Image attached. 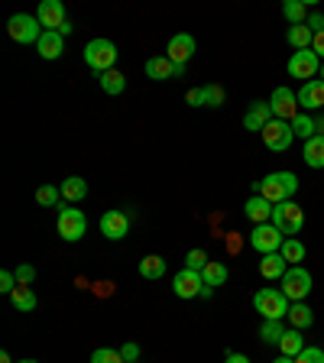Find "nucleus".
<instances>
[{
  "label": "nucleus",
  "mask_w": 324,
  "mask_h": 363,
  "mask_svg": "<svg viewBox=\"0 0 324 363\" xmlns=\"http://www.w3.org/2000/svg\"><path fill=\"white\" fill-rule=\"evenodd\" d=\"M295 192H299V175L295 172H270L262 182H256V195H262L270 204L292 201Z\"/></svg>",
  "instance_id": "f257e3e1"
},
{
  "label": "nucleus",
  "mask_w": 324,
  "mask_h": 363,
  "mask_svg": "<svg viewBox=\"0 0 324 363\" xmlns=\"http://www.w3.org/2000/svg\"><path fill=\"white\" fill-rule=\"evenodd\" d=\"M253 305L262 315V321H282V318H289V309H292L282 289H260L253 295Z\"/></svg>",
  "instance_id": "f03ea898"
},
{
  "label": "nucleus",
  "mask_w": 324,
  "mask_h": 363,
  "mask_svg": "<svg viewBox=\"0 0 324 363\" xmlns=\"http://www.w3.org/2000/svg\"><path fill=\"white\" fill-rule=\"evenodd\" d=\"M117 46L110 42V39H91L85 46V65L94 71V75H104V71H110L117 65Z\"/></svg>",
  "instance_id": "7ed1b4c3"
},
{
  "label": "nucleus",
  "mask_w": 324,
  "mask_h": 363,
  "mask_svg": "<svg viewBox=\"0 0 324 363\" xmlns=\"http://www.w3.org/2000/svg\"><path fill=\"white\" fill-rule=\"evenodd\" d=\"M272 224L282 231V237H292L305 227V208L295 204V201H282V204L272 208Z\"/></svg>",
  "instance_id": "20e7f679"
},
{
  "label": "nucleus",
  "mask_w": 324,
  "mask_h": 363,
  "mask_svg": "<svg viewBox=\"0 0 324 363\" xmlns=\"http://www.w3.org/2000/svg\"><path fill=\"white\" fill-rule=\"evenodd\" d=\"M279 282H282V292L289 301H305V295L311 292V272L305 266H289V272Z\"/></svg>",
  "instance_id": "39448f33"
},
{
  "label": "nucleus",
  "mask_w": 324,
  "mask_h": 363,
  "mask_svg": "<svg viewBox=\"0 0 324 363\" xmlns=\"http://www.w3.org/2000/svg\"><path fill=\"white\" fill-rule=\"evenodd\" d=\"M250 243H253V250L256 253H279L282 250V243H286V237H282V231H279L276 224H256L253 227V234H250Z\"/></svg>",
  "instance_id": "423d86ee"
},
{
  "label": "nucleus",
  "mask_w": 324,
  "mask_h": 363,
  "mask_svg": "<svg viewBox=\"0 0 324 363\" xmlns=\"http://www.w3.org/2000/svg\"><path fill=\"white\" fill-rule=\"evenodd\" d=\"M295 139V130L289 120H279V117H272L270 124H266V130H262V143L272 149V153H286L289 146H292Z\"/></svg>",
  "instance_id": "0eeeda50"
},
{
  "label": "nucleus",
  "mask_w": 324,
  "mask_h": 363,
  "mask_svg": "<svg viewBox=\"0 0 324 363\" xmlns=\"http://www.w3.org/2000/svg\"><path fill=\"white\" fill-rule=\"evenodd\" d=\"M7 33H10V39H16V42H39V36H42V26H39V20L36 16H30V13H13L7 20Z\"/></svg>",
  "instance_id": "6e6552de"
},
{
  "label": "nucleus",
  "mask_w": 324,
  "mask_h": 363,
  "mask_svg": "<svg viewBox=\"0 0 324 363\" xmlns=\"http://www.w3.org/2000/svg\"><path fill=\"white\" fill-rule=\"evenodd\" d=\"M55 227H59V237L69 240V243H78V240L85 237V214L78 208H59V221H55Z\"/></svg>",
  "instance_id": "1a4fd4ad"
},
{
  "label": "nucleus",
  "mask_w": 324,
  "mask_h": 363,
  "mask_svg": "<svg viewBox=\"0 0 324 363\" xmlns=\"http://www.w3.org/2000/svg\"><path fill=\"white\" fill-rule=\"evenodd\" d=\"M270 108H272V117H279V120H289V124H292L295 117L301 114V108H299V94H295L292 88H286V85H279L276 91H272Z\"/></svg>",
  "instance_id": "9d476101"
},
{
  "label": "nucleus",
  "mask_w": 324,
  "mask_h": 363,
  "mask_svg": "<svg viewBox=\"0 0 324 363\" xmlns=\"http://www.w3.org/2000/svg\"><path fill=\"white\" fill-rule=\"evenodd\" d=\"M289 75L292 78H301V81H315V75H321V59H318L311 49H305V52H292V59H289Z\"/></svg>",
  "instance_id": "9b49d317"
},
{
  "label": "nucleus",
  "mask_w": 324,
  "mask_h": 363,
  "mask_svg": "<svg viewBox=\"0 0 324 363\" xmlns=\"http://www.w3.org/2000/svg\"><path fill=\"white\" fill-rule=\"evenodd\" d=\"M36 20H39V26H42L46 33H59V30H62V23L69 20L65 4H62V0H42V4H39V10H36Z\"/></svg>",
  "instance_id": "f8f14e48"
},
{
  "label": "nucleus",
  "mask_w": 324,
  "mask_h": 363,
  "mask_svg": "<svg viewBox=\"0 0 324 363\" xmlns=\"http://www.w3.org/2000/svg\"><path fill=\"white\" fill-rule=\"evenodd\" d=\"M146 75L153 78V81H169V78L185 75V65L172 62V59H166V55H153V59L146 62Z\"/></svg>",
  "instance_id": "ddd939ff"
},
{
  "label": "nucleus",
  "mask_w": 324,
  "mask_h": 363,
  "mask_svg": "<svg viewBox=\"0 0 324 363\" xmlns=\"http://www.w3.org/2000/svg\"><path fill=\"white\" fill-rule=\"evenodd\" d=\"M127 231H130V217L124 211H104L100 214V234L108 240H124Z\"/></svg>",
  "instance_id": "4468645a"
},
{
  "label": "nucleus",
  "mask_w": 324,
  "mask_h": 363,
  "mask_svg": "<svg viewBox=\"0 0 324 363\" xmlns=\"http://www.w3.org/2000/svg\"><path fill=\"white\" fill-rule=\"evenodd\" d=\"M201 286H204V279L195 270H182L172 279V292H175L178 299H195V295H201Z\"/></svg>",
  "instance_id": "2eb2a0df"
},
{
  "label": "nucleus",
  "mask_w": 324,
  "mask_h": 363,
  "mask_svg": "<svg viewBox=\"0 0 324 363\" xmlns=\"http://www.w3.org/2000/svg\"><path fill=\"white\" fill-rule=\"evenodd\" d=\"M192 55H195V36H188V33H178V36L169 39L166 59H172V62H178V65H185Z\"/></svg>",
  "instance_id": "dca6fc26"
},
{
  "label": "nucleus",
  "mask_w": 324,
  "mask_h": 363,
  "mask_svg": "<svg viewBox=\"0 0 324 363\" xmlns=\"http://www.w3.org/2000/svg\"><path fill=\"white\" fill-rule=\"evenodd\" d=\"M270 120H272V108H270V100H253V108H250V110H247V117H243V127H247V130L262 133Z\"/></svg>",
  "instance_id": "f3484780"
},
{
  "label": "nucleus",
  "mask_w": 324,
  "mask_h": 363,
  "mask_svg": "<svg viewBox=\"0 0 324 363\" xmlns=\"http://www.w3.org/2000/svg\"><path fill=\"white\" fill-rule=\"evenodd\" d=\"M299 108H305V110L324 108V81H321V78H315V81H305V85H301Z\"/></svg>",
  "instance_id": "a211bd4d"
},
{
  "label": "nucleus",
  "mask_w": 324,
  "mask_h": 363,
  "mask_svg": "<svg viewBox=\"0 0 324 363\" xmlns=\"http://www.w3.org/2000/svg\"><path fill=\"white\" fill-rule=\"evenodd\" d=\"M272 208H276V204H270L262 195H253V198L243 204V214H247L253 224H270V221H272Z\"/></svg>",
  "instance_id": "6ab92c4d"
},
{
  "label": "nucleus",
  "mask_w": 324,
  "mask_h": 363,
  "mask_svg": "<svg viewBox=\"0 0 324 363\" xmlns=\"http://www.w3.org/2000/svg\"><path fill=\"white\" fill-rule=\"evenodd\" d=\"M36 49H39V55H42L46 62H55V59L65 52V39L59 36V33H42L39 42H36Z\"/></svg>",
  "instance_id": "aec40b11"
},
{
  "label": "nucleus",
  "mask_w": 324,
  "mask_h": 363,
  "mask_svg": "<svg viewBox=\"0 0 324 363\" xmlns=\"http://www.w3.org/2000/svg\"><path fill=\"white\" fill-rule=\"evenodd\" d=\"M289 272V263L282 260V253H266L260 260V276L262 279H282Z\"/></svg>",
  "instance_id": "412c9836"
},
{
  "label": "nucleus",
  "mask_w": 324,
  "mask_h": 363,
  "mask_svg": "<svg viewBox=\"0 0 324 363\" xmlns=\"http://www.w3.org/2000/svg\"><path fill=\"white\" fill-rule=\"evenodd\" d=\"M286 39H289V46H292L295 52H305V49H311V42H315V33L301 23V26H289Z\"/></svg>",
  "instance_id": "4be33fe9"
},
{
  "label": "nucleus",
  "mask_w": 324,
  "mask_h": 363,
  "mask_svg": "<svg viewBox=\"0 0 324 363\" xmlns=\"http://www.w3.org/2000/svg\"><path fill=\"white\" fill-rule=\"evenodd\" d=\"M305 166H311V169H324V137H311L308 143H305Z\"/></svg>",
  "instance_id": "5701e85b"
},
{
  "label": "nucleus",
  "mask_w": 324,
  "mask_h": 363,
  "mask_svg": "<svg viewBox=\"0 0 324 363\" xmlns=\"http://www.w3.org/2000/svg\"><path fill=\"white\" fill-rule=\"evenodd\" d=\"M59 188H62V198L65 201H85L88 198V182H85V178H78V175H69Z\"/></svg>",
  "instance_id": "b1692460"
},
{
  "label": "nucleus",
  "mask_w": 324,
  "mask_h": 363,
  "mask_svg": "<svg viewBox=\"0 0 324 363\" xmlns=\"http://www.w3.org/2000/svg\"><path fill=\"white\" fill-rule=\"evenodd\" d=\"M289 321H292V328H311L315 325V311L305 305V301H292V309H289Z\"/></svg>",
  "instance_id": "393cba45"
},
{
  "label": "nucleus",
  "mask_w": 324,
  "mask_h": 363,
  "mask_svg": "<svg viewBox=\"0 0 324 363\" xmlns=\"http://www.w3.org/2000/svg\"><path fill=\"white\" fill-rule=\"evenodd\" d=\"M139 276L143 279H162L166 276V260L156 256V253L143 256V260H139Z\"/></svg>",
  "instance_id": "a878e982"
},
{
  "label": "nucleus",
  "mask_w": 324,
  "mask_h": 363,
  "mask_svg": "<svg viewBox=\"0 0 324 363\" xmlns=\"http://www.w3.org/2000/svg\"><path fill=\"white\" fill-rule=\"evenodd\" d=\"M279 253H282V260H286L289 266H301V260H305V243L295 237H286V243H282Z\"/></svg>",
  "instance_id": "bb28decb"
},
{
  "label": "nucleus",
  "mask_w": 324,
  "mask_h": 363,
  "mask_svg": "<svg viewBox=\"0 0 324 363\" xmlns=\"http://www.w3.org/2000/svg\"><path fill=\"white\" fill-rule=\"evenodd\" d=\"M10 301H13L16 311H33L36 309V292H33L30 286H16L13 292H10Z\"/></svg>",
  "instance_id": "cd10ccee"
},
{
  "label": "nucleus",
  "mask_w": 324,
  "mask_h": 363,
  "mask_svg": "<svg viewBox=\"0 0 324 363\" xmlns=\"http://www.w3.org/2000/svg\"><path fill=\"white\" fill-rule=\"evenodd\" d=\"M98 81H100V88H104L108 94H124V88H127L124 71H117V69H110V71H104V75H98Z\"/></svg>",
  "instance_id": "c85d7f7f"
},
{
  "label": "nucleus",
  "mask_w": 324,
  "mask_h": 363,
  "mask_svg": "<svg viewBox=\"0 0 324 363\" xmlns=\"http://www.w3.org/2000/svg\"><path fill=\"white\" fill-rule=\"evenodd\" d=\"M282 16H286L292 26L308 23V10H305V4H301V0H286V4H282Z\"/></svg>",
  "instance_id": "c756f323"
},
{
  "label": "nucleus",
  "mask_w": 324,
  "mask_h": 363,
  "mask_svg": "<svg viewBox=\"0 0 324 363\" xmlns=\"http://www.w3.org/2000/svg\"><path fill=\"white\" fill-rule=\"evenodd\" d=\"M279 350L286 357H299L301 350H305V338H301L299 328H292V331H286V338H282V344H279Z\"/></svg>",
  "instance_id": "7c9ffc66"
},
{
  "label": "nucleus",
  "mask_w": 324,
  "mask_h": 363,
  "mask_svg": "<svg viewBox=\"0 0 324 363\" xmlns=\"http://www.w3.org/2000/svg\"><path fill=\"white\" fill-rule=\"evenodd\" d=\"M292 130H295V137H301V139H305V143H308L311 137H318L315 117H308V114H305V110H301V114L292 120Z\"/></svg>",
  "instance_id": "2f4dec72"
},
{
  "label": "nucleus",
  "mask_w": 324,
  "mask_h": 363,
  "mask_svg": "<svg viewBox=\"0 0 324 363\" xmlns=\"http://www.w3.org/2000/svg\"><path fill=\"white\" fill-rule=\"evenodd\" d=\"M201 279H204V286H224L227 282V266L211 260V263L201 270Z\"/></svg>",
  "instance_id": "473e14b6"
},
{
  "label": "nucleus",
  "mask_w": 324,
  "mask_h": 363,
  "mask_svg": "<svg viewBox=\"0 0 324 363\" xmlns=\"http://www.w3.org/2000/svg\"><path fill=\"white\" fill-rule=\"evenodd\" d=\"M260 338L266 340V344H282L286 328H282V321H262V325H260Z\"/></svg>",
  "instance_id": "72a5a7b5"
},
{
  "label": "nucleus",
  "mask_w": 324,
  "mask_h": 363,
  "mask_svg": "<svg viewBox=\"0 0 324 363\" xmlns=\"http://www.w3.org/2000/svg\"><path fill=\"white\" fill-rule=\"evenodd\" d=\"M59 198H62V188H52V185H42L36 192V201H39V204H46V208L59 204Z\"/></svg>",
  "instance_id": "f704fd0d"
},
{
  "label": "nucleus",
  "mask_w": 324,
  "mask_h": 363,
  "mask_svg": "<svg viewBox=\"0 0 324 363\" xmlns=\"http://www.w3.org/2000/svg\"><path fill=\"white\" fill-rule=\"evenodd\" d=\"M211 260L204 256V250H188L185 253V270H195V272H201L204 266H208Z\"/></svg>",
  "instance_id": "c9c22d12"
},
{
  "label": "nucleus",
  "mask_w": 324,
  "mask_h": 363,
  "mask_svg": "<svg viewBox=\"0 0 324 363\" xmlns=\"http://www.w3.org/2000/svg\"><path fill=\"white\" fill-rule=\"evenodd\" d=\"M91 363H124V354H120V350H110V347H98L91 354Z\"/></svg>",
  "instance_id": "e433bc0d"
},
{
  "label": "nucleus",
  "mask_w": 324,
  "mask_h": 363,
  "mask_svg": "<svg viewBox=\"0 0 324 363\" xmlns=\"http://www.w3.org/2000/svg\"><path fill=\"white\" fill-rule=\"evenodd\" d=\"M204 94H208V108H221L227 100V94L221 85H204Z\"/></svg>",
  "instance_id": "4c0bfd02"
},
{
  "label": "nucleus",
  "mask_w": 324,
  "mask_h": 363,
  "mask_svg": "<svg viewBox=\"0 0 324 363\" xmlns=\"http://www.w3.org/2000/svg\"><path fill=\"white\" fill-rule=\"evenodd\" d=\"M295 363H324V350L321 347H305L299 357H295Z\"/></svg>",
  "instance_id": "58836bf2"
},
{
  "label": "nucleus",
  "mask_w": 324,
  "mask_h": 363,
  "mask_svg": "<svg viewBox=\"0 0 324 363\" xmlns=\"http://www.w3.org/2000/svg\"><path fill=\"white\" fill-rule=\"evenodd\" d=\"M16 282H20V286H33V282H36V270H33L30 263H23V266H16Z\"/></svg>",
  "instance_id": "ea45409f"
},
{
  "label": "nucleus",
  "mask_w": 324,
  "mask_h": 363,
  "mask_svg": "<svg viewBox=\"0 0 324 363\" xmlns=\"http://www.w3.org/2000/svg\"><path fill=\"white\" fill-rule=\"evenodd\" d=\"M185 100L192 104V108H208V94H204V88H192V91L185 94Z\"/></svg>",
  "instance_id": "a19ab883"
},
{
  "label": "nucleus",
  "mask_w": 324,
  "mask_h": 363,
  "mask_svg": "<svg viewBox=\"0 0 324 363\" xmlns=\"http://www.w3.org/2000/svg\"><path fill=\"white\" fill-rule=\"evenodd\" d=\"M16 286H20V282H16V272H10V270L0 272V292H7V295H10Z\"/></svg>",
  "instance_id": "79ce46f5"
},
{
  "label": "nucleus",
  "mask_w": 324,
  "mask_h": 363,
  "mask_svg": "<svg viewBox=\"0 0 324 363\" xmlns=\"http://www.w3.org/2000/svg\"><path fill=\"white\" fill-rule=\"evenodd\" d=\"M120 354H124L127 363H137L139 360V347H137V344H124V350H120Z\"/></svg>",
  "instance_id": "37998d69"
},
{
  "label": "nucleus",
  "mask_w": 324,
  "mask_h": 363,
  "mask_svg": "<svg viewBox=\"0 0 324 363\" xmlns=\"http://www.w3.org/2000/svg\"><path fill=\"white\" fill-rule=\"evenodd\" d=\"M311 52H315L318 59H321V62H324V30H321V33H315V42H311Z\"/></svg>",
  "instance_id": "c03bdc74"
},
{
  "label": "nucleus",
  "mask_w": 324,
  "mask_h": 363,
  "mask_svg": "<svg viewBox=\"0 0 324 363\" xmlns=\"http://www.w3.org/2000/svg\"><path fill=\"white\" fill-rule=\"evenodd\" d=\"M305 26H308L311 33H321L324 30V16L321 13H308V23H305Z\"/></svg>",
  "instance_id": "a18cd8bd"
},
{
  "label": "nucleus",
  "mask_w": 324,
  "mask_h": 363,
  "mask_svg": "<svg viewBox=\"0 0 324 363\" xmlns=\"http://www.w3.org/2000/svg\"><path fill=\"white\" fill-rule=\"evenodd\" d=\"M224 363H253V360H250L247 354H227V357H224Z\"/></svg>",
  "instance_id": "49530a36"
},
{
  "label": "nucleus",
  "mask_w": 324,
  "mask_h": 363,
  "mask_svg": "<svg viewBox=\"0 0 324 363\" xmlns=\"http://www.w3.org/2000/svg\"><path fill=\"white\" fill-rule=\"evenodd\" d=\"M71 30H75V26H71V20H65V23H62V30H59V36H62V39H65V36H69V33H71Z\"/></svg>",
  "instance_id": "de8ad7c7"
},
{
  "label": "nucleus",
  "mask_w": 324,
  "mask_h": 363,
  "mask_svg": "<svg viewBox=\"0 0 324 363\" xmlns=\"http://www.w3.org/2000/svg\"><path fill=\"white\" fill-rule=\"evenodd\" d=\"M214 295V286H201V299H211Z\"/></svg>",
  "instance_id": "09e8293b"
},
{
  "label": "nucleus",
  "mask_w": 324,
  "mask_h": 363,
  "mask_svg": "<svg viewBox=\"0 0 324 363\" xmlns=\"http://www.w3.org/2000/svg\"><path fill=\"white\" fill-rule=\"evenodd\" d=\"M272 363H295V357H286V354H279V357H276V360H272Z\"/></svg>",
  "instance_id": "8fccbe9b"
},
{
  "label": "nucleus",
  "mask_w": 324,
  "mask_h": 363,
  "mask_svg": "<svg viewBox=\"0 0 324 363\" xmlns=\"http://www.w3.org/2000/svg\"><path fill=\"white\" fill-rule=\"evenodd\" d=\"M315 127H318V137H324V117H318Z\"/></svg>",
  "instance_id": "3c124183"
},
{
  "label": "nucleus",
  "mask_w": 324,
  "mask_h": 363,
  "mask_svg": "<svg viewBox=\"0 0 324 363\" xmlns=\"http://www.w3.org/2000/svg\"><path fill=\"white\" fill-rule=\"evenodd\" d=\"M0 363H13V357H10L7 350H4V354H0Z\"/></svg>",
  "instance_id": "603ef678"
},
{
  "label": "nucleus",
  "mask_w": 324,
  "mask_h": 363,
  "mask_svg": "<svg viewBox=\"0 0 324 363\" xmlns=\"http://www.w3.org/2000/svg\"><path fill=\"white\" fill-rule=\"evenodd\" d=\"M321 81H324V62H321Z\"/></svg>",
  "instance_id": "864d4df0"
},
{
  "label": "nucleus",
  "mask_w": 324,
  "mask_h": 363,
  "mask_svg": "<svg viewBox=\"0 0 324 363\" xmlns=\"http://www.w3.org/2000/svg\"><path fill=\"white\" fill-rule=\"evenodd\" d=\"M20 363H36V360H20Z\"/></svg>",
  "instance_id": "5fc2aeb1"
}]
</instances>
